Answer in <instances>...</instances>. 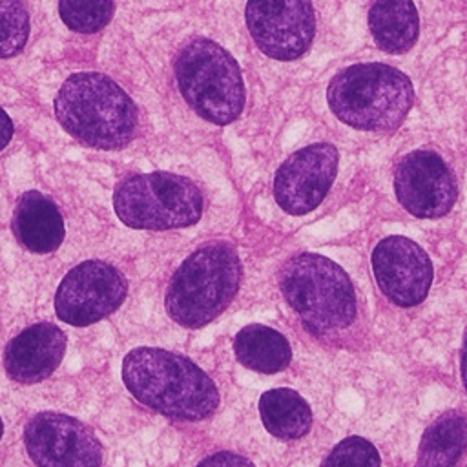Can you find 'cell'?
I'll return each instance as SVG.
<instances>
[{
	"instance_id": "3957f363",
	"label": "cell",
	"mask_w": 467,
	"mask_h": 467,
	"mask_svg": "<svg viewBox=\"0 0 467 467\" xmlns=\"http://www.w3.org/2000/svg\"><path fill=\"white\" fill-rule=\"evenodd\" d=\"M58 124L95 150H120L135 135L139 113L131 97L108 75H69L55 97Z\"/></svg>"
},
{
	"instance_id": "9a60e30c",
	"label": "cell",
	"mask_w": 467,
	"mask_h": 467,
	"mask_svg": "<svg viewBox=\"0 0 467 467\" xmlns=\"http://www.w3.org/2000/svg\"><path fill=\"white\" fill-rule=\"evenodd\" d=\"M11 230L16 241L35 254L55 252L66 235L64 219L55 201L38 190L26 192L13 212Z\"/></svg>"
},
{
	"instance_id": "ba28073f",
	"label": "cell",
	"mask_w": 467,
	"mask_h": 467,
	"mask_svg": "<svg viewBox=\"0 0 467 467\" xmlns=\"http://www.w3.org/2000/svg\"><path fill=\"white\" fill-rule=\"evenodd\" d=\"M128 294V281L109 263L89 259L73 266L55 294V312L60 321L86 327L113 314Z\"/></svg>"
},
{
	"instance_id": "603a6c76",
	"label": "cell",
	"mask_w": 467,
	"mask_h": 467,
	"mask_svg": "<svg viewBox=\"0 0 467 467\" xmlns=\"http://www.w3.org/2000/svg\"><path fill=\"white\" fill-rule=\"evenodd\" d=\"M197 467H255L248 458L232 451H219L197 463Z\"/></svg>"
},
{
	"instance_id": "4fadbf2b",
	"label": "cell",
	"mask_w": 467,
	"mask_h": 467,
	"mask_svg": "<svg viewBox=\"0 0 467 467\" xmlns=\"http://www.w3.org/2000/svg\"><path fill=\"white\" fill-rule=\"evenodd\" d=\"M394 192L400 204L421 219H436L449 213L458 195L451 168L431 150H414L398 162Z\"/></svg>"
},
{
	"instance_id": "7c38bea8",
	"label": "cell",
	"mask_w": 467,
	"mask_h": 467,
	"mask_svg": "<svg viewBox=\"0 0 467 467\" xmlns=\"http://www.w3.org/2000/svg\"><path fill=\"white\" fill-rule=\"evenodd\" d=\"M370 263L381 294L396 306L410 308L427 297L434 270L416 241L401 235L383 237L374 246Z\"/></svg>"
},
{
	"instance_id": "277c9868",
	"label": "cell",
	"mask_w": 467,
	"mask_h": 467,
	"mask_svg": "<svg viewBox=\"0 0 467 467\" xmlns=\"http://www.w3.org/2000/svg\"><path fill=\"white\" fill-rule=\"evenodd\" d=\"M330 111L356 130L392 133L414 102V88L405 73L381 64H352L332 77L327 88Z\"/></svg>"
},
{
	"instance_id": "2e32d148",
	"label": "cell",
	"mask_w": 467,
	"mask_h": 467,
	"mask_svg": "<svg viewBox=\"0 0 467 467\" xmlns=\"http://www.w3.org/2000/svg\"><path fill=\"white\" fill-rule=\"evenodd\" d=\"M467 451V414L451 409L421 434L414 467H456Z\"/></svg>"
},
{
	"instance_id": "8fae6325",
	"label": "cell",
	"mask_w": 467,
	"mask_h": 467,
	"mask_svg": "<svg viewBox=\"0 0 467 467\" xmlns=\"http://www.w3.org/2000/svg\"><path fill=\"white\" fill-rule=\"evenodd\" d=\"M339 153L328 142H316L290 153L274 177V199L290 215L319 206L337 175Z\"/></svg>"
},
{
	"instance_id": "ffe728a7",
	"label": "cell",
	"mask_w": 467,
	"mask_h": 467,
	"mask_svg": "<svg viewBox=\"0 0 467 467\" xmlns=\"http://www.w3.org/2000/svg\"><path fill=\"white\" fill-rule=\"evenodd\" d=\"M113 0H58L62 22L77 33H97L106 27L113 16Z\"/></svg>"
},
{
	"instance_id": "52a82bcc",
	"label": "cell",
	"mask_w": 467,
	"mask_h": 467,
	"mask_svg": "<svg viewBox=\"0 0 467 467\" xmlns=\"http://www.w3.org/2000/svg\"><path fill=\"white\" fill-rule=\"evenodd\" d=\"M202 208L199 186L171 171L128 175L113 192L117 217L135 230L186 228L201 219Z\"/></svg>"
},
{
	"instance_id": "9c48e42d",
	"label": "cell",
	"mask_w": 467,
	"mask_h": 467,
	"mask_svg": "<svg viewBox=\"0 0 467 467\" xmlns=\"http://www.w3.org/2000/svg\"><path fill=\"white\" fill-rule=\"evenodd\" d=\"M246 27L255 46L275 60H296L316 35L312 0H248Z\"/></svg>"
},
{
	"instance_id": "44dd1931",
	"label": "cell",
	"mask_w": 467,
	"mask_h": 467,
	"mask_svg": "<svg viewBox=\"0 0 467 467\" xmlns=\"http://www.w3.org/2000/svg\"><path fill=\"white\" fill-rule=\"evenodd\" d=\"M31 24L22 0H0V58L18 55L27 38Z\"/></svg>"
},
{
	"instance_id": "6da1fadb",
	"label": "cell",
	"mask_w": 467,
	"mask_h": 467,
	"mask_svg": "<svg viewBox=\"0 0 467 467\" xmlns=\"http://www.w3.org/2000/svg\"><path fill=\"white\" fill-rule=\"evenodd\" d=\"M122 381L139 403L173 420H206L221 401L215 381L197 363L157 347L130 350L122 359Z\"/></svg>"
},
{
	"instance_id": "5b68a950",
	"label": "cell",
	"mask_w": 467,
	"mask_h": 467,
	"mask_svg": "<svg viewBox=\"0 0 467 467\" xmlns=\"http://www.w3.org/2000/svg\"><path fill=\"white\" fill-rule=\"evenodd\" d=\"M241 279L243 265L232 244H202L173 272L164 297L166 312L184 328H201L226 310Z\"/></svg>"
},
{
	"instance_id": "484cf974",
	"label": "cell",
	"mask_w": 467,
	"mask_h": 467,
	"mask_svg": "<svg viewBox=\"0 0 467 467\" xmlns=\"http://www.w3.org/2000/svg\"><path fill=\"white\" fill-rule=\"evenodd\" d=\"M2 434H4V423H2V418H0V438H2Z\"/></svg>"
},
{
	"instance_id": "ac0fdd59",
	"label": "cell",
	"mask_w": 467,
	"mask_h": 467,
	"mask_svg": "<svg viewBox=\"0 0 467 467\" xmlns=\"http://www.w3.org/2000/svg\"><path fill=\"white\" fill-rule=\"evenodd\" d=\"M368 29L387 53L409 51L420 33V16L412 0H374L368 9Z\"/></svg>"
},
{
	"instance_id": "8992f818",
	"label": "cell",
	"mask_w": 467,
	"mask_h": 467,
	"mask_svg": "<svg viewBox=\"0 0 467 467\" xmlns=\"http://www.w3.org/2000/svg\"><path fill=\"white\" fill-rule=\"evenodd\" d=\"M175 80L182 99L204 120L224 126L244 108V82L237 60L217 42L197 36L175 58Z\"/></svg>"
},
{
	"instance_id": "7402d4cb",
	"label": "cell",
	"mask_w": 467,
	"mask_h": 467,
	"mask_svg": "<svg viewBox=\"0 0 467 467\" xmlns=\"http://www.w3.org/2000/svg\"><path fill=\"white\" fill-rule=\"evenodd\" d=\"M321 467H381V458L372 441L348 436L334 445Z\"/></svg>"
},
{
	"instance_id": "d6986e66",
	"label": "cell",
	"mask_w": 467,
	"mask_h": 467,
	"mask_svg": "<svg viewBox=\"0 0 467 467\" xmlns=\"http://www.w3.org/2000/svg\"><path fill=\"white\" fill-rule=\"evenodd\" d=\"M261 421L274 438L294 441L306 436L312 429V409L294 389H270L259 398Z\"/></svg>"
},
{
	"instance_id": "cb8c5ba5",
	"label": "cell",
	"mask_w": 467,
	"mask_h": 467,
	"mask_svg": "<svg viewBox=\"0 0 467 467\" xmlns=\"http://www.w3.org/2000/svg\"><path fill=\"white\" fill-rule=\"evenodd\" d=\"M13 131H15V126H13V120L11 117L7 115V111L0 106V151L9 144V140L13 139Z\"/></svg>"
},
{
	"instance_id": "7a4b0ae2",
	"label": "cell",
	"mask_w": 467,
	"mask_h": 467,
	"mask_svg": "<svg viewBox=\"0 0 467 467\" xmlns=\"http://www.w3.org/2000/svg\"><path fill=\"white\" fill-rule=\"evenodd\" d=\"M279 288L301 325L319 339H336L358 319V299L348 274L332 259L299 252L279 272Z\"/></svg>"
},
{
	"instance_id": "30bf717a",
	"label": "cell",
	"mask_w": 467,
	"mask_h": 467,
	"mask_svg": "<svg viewBox=\"0 0 467 467\" xmlns=\"http://www.w3.org/2000/svg\"><path fill=\"white\" fill-rule=\"evenodd\" d=\"M29 458L36 467H102V445L80 420L38 412L24 429Z\"/></svg>"
},
{
	"instance_id": "d4e9b609",
	"label": "cell",
	"mask_w": 467,
	"mask_h": 467,
	"mask_svg": "<svg viewBox=\"0 0 467 467\" xmlns=\"http://www.w3.org/2000/svg\"><path fill=\"white\" fill-rule=\"evenodd\" d=\"M460 378H462L463 389L467 392V330H465L462 348H460Z\"/></svg>"
},
{
	"instance_id": "e0dca14e",
	"label": "cell",
	"mask_w": 467,
	"mask_h": 467,
	"mask_svg": "<svg viewBox=\"0 0 467 467\" xmlns=\"http://www.w3.org/2000/svg\"><path fill=\"white\" fill-rule=\"evenodd\" d=\"M234 354L244 368L259 374H277L292 361L288 339L263 323H250L235 334Z\"/></svg>"
},
{
	"instance_id": "5bb4252c",
	"label": "cell",
	"mask_w": 467,
	"mask_h": 467,
	"mask_svg": "<svg viewBox=\"0 0 467 467\" xmlns=\"http://www.w3.org/2000/svg\"><path fill=\"white\" fill-rule=\"evenodd\" d=\"M64 352V332L53 323H35L7 343L4 368L16 383H38L55 372Z\"/></svg>"
}]
</instances>
